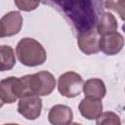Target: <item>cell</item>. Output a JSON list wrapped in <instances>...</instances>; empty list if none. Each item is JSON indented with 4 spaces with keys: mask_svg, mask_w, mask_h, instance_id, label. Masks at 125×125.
Segmentation results:
<instances>
[{
    "mask_svg": "<svg viewBox=\"0 0 125 125\" xmlns=\"http://www.w3.org/2000/svg\"><path fill=\"white\" fill-rule=\"evenodd\" d=\"M72 119V109L64 104H55L48 113V120L52 125H69Z\"/></svg>",
    "mask_w": 125,
    "mask_h": 125,
    "instance_id": "10",
    "label": "cell"
},
{
    "mask_svg": "<svg viewBox=\"0 0 125 125\" xmlns=\"http://www.w3.org/2000/svg\"><path fill=\"white\" fill-rule=\"evenodd\" d=\"M4 125H20V124H16V123H8V124H4Z\"/></svg>",
    "mask_w": 125,
    "mask_h": 125,
    "instance_id": "19",
    "label": "cell"
},
{
    "mask_svg": "<svg viewBox=\"0 0 125 125\" xmlns=\"http://www.w3.org/2000/svg\"><path fill=\"white\" fill-rule=\"evenodd\" d=\"M117 26V21L113 14L109 12H104L99 18L97 30L101 36H104L116 32Z\"/></svg>",
    "mask_w": 125,
    "mask_h": 125,
    "instance_id": "13",
    "label": "cell"
},
{
    "mask_svg": "<svg viewBox=\"0 0 125 125\" xmlns=\"http://www.w3.org/2000/svg\"><path fill=\"white\" fill-rule=\"evenodd\" d=\"M83 92L85 94V98L102 100L106 93L105 85L102 79L99 78H91L84 82Z\"/></svg>",
    "mask_w": 125,
    "mask_h": 125,
    "instance_id": "12",
    "label": "cell"
},
{
    "mask_svg": "<svg viewBox=\"0 0 125 125\" xmlns=\"http://www.w3.org/2000/svg\"><path fill=\"white\" fill-rule=\"evenodd\" d=\"M96 120L97 125H121L120 117L113 111L103 112Z\"/></svg>",
    "mask_w": 125,
    "mask_h": 125,
    "instance_id": "15",
    "label": "cell"
},
{
    "mask_svg": "<svg viewBox=\"0 0 125 125\" xmlns=\"http://www.w3.org/2000/svg\"><path fill=\"white\" fill-rule=\"evenodd\" d=\"M78 109L80 114L86 119H97L103 113V103L101 100L84 98L81 100Z\"/></svg>",
    "mask_w": 125,
    "mask_h": 125,
    "instance_id": "11",
    "label": "cell"
},
{
    "mask_svg": "<svg viewBox=\"0 0 125 125\" xmlns=\"http://www.w3.org/2000/svg\"><path fill=\"white\" fill-rule=\"evenodd\" d=\"M15 5L21 11H33L35 10L38 5L39 2L38 1H25V0H16L15 1Z\"/></svg>",
    "mask_w": 125,
    "mask_h": 125,
    "instance_id": "17",
    "label": "cell"
},
{
    "mask_svg": "<svg viewBox=\"0 0 125 125\" xmlns=\"http://www.w3.org/2000/svg\"><path fill=\"white\" fill-rule=\"evenodd\" d=\"M16 63L14 50L11 46L2 45L0 47V69L1 71L10 70Z\"/></svg>",
    "mask_w": 125,
    "mask_h": 125,
    "instance_id": "14",
    "label": "cell"
},
{
    "mask_svg": "<svg viewBox=\"0 0 125 125\" xmlns=\"http://www.w3.org/2000/svg\"><path fill=\"white\" fill-rule=\"evenodd\" d=\"M27 83L29 94L36 96H48L55 87L56 80L54 75L46 70L36 72L34 74H27Z\"/></svg>",
    "mask_w": 125,
    "mask_h": 125,
    "instance_id": "3",
    "label": "cell"
},
{
    "mask_svg": "<svg viewBox=\"0 0 125 125\" xmlns=\"http://www.w3.org/2000/svg\"><path fill=\"white\" fill-rule=\"evenodd\" d=\"M123 46L124 38L118 32H114L101 37L100 49L103 53L107 56H113L118 54L122 50Z\"/></svg>",
    "mask_w": 125,
    "mask_h": 125,
    "instance_id": "9",
    "label": "cell"
},
{
    "mask_svg": "<svg viewBox=\"0 0 125 125\" xmlns=\"http://www.w3.org/2000/svg\"><path fill=\"white\" fill-rule=\"evenodd\" d=\"M0 36L9 37L18 34L22 26V17L18 11H11L1 18Z\"/></svg>",
    "mask_w": 125,
    "mask_h": 125,
    "instance_id": "7",
    "label": "cell"
},
{
    "mask_svg": "<svg viewBox=\"0 0 125 125\" xmlns=\"http://www.w3.org/2000/svg\"><path fill=\"white\" fill-rule=\"evenodd\" d=\"M44 3L53 5L58 11L62 12L78 34L92 30L97 26L99 18L103 14L102 6L104 5V2L90 0H62Z\"/></svg>",
    "mask_w": 125,
    "mask_h": 125,
    "instance_id": "1",
    "label": "cell"
},
{
    "mask_svg": "<svg viewBox=\"0 0 125 125\" xmlns=\"http://www.w3.org/2000/svg\"><path fill=\"white\" fill-rule=\"evenodd\" d=\"M16 54L20 62L26 66L43 64L47 58L44 47L37 40L30 37H24L19 41Z\"/></svg>",
    "mask_w": 125,
    "mask_h": 125,
    "instance_id": "2",
    "label": "cell"
},
{
    "mask_svg": "<svg viewBox=\"0 0 125 125\" xmlns=\"http://www.w3.org/2000/svg\"><path fill=\"white\" fill-rule=\"evenodd\" d=\"M104 5L106 9L116 12L122 21H125V0H117V1H105Z\"/></svg>",
    "mask_w": 125,
    "mask_h": 125,
    "instance_id": "16",
    "label": "cell"
},
{
    "mask_svg": "<svg viewBox=\"0 0 125 125\" xmlns=\"http://www.w3.org/2000/svg\"><path fill=\"white\" fill-rule=\"evenodd\" d=\"M101 35L96 28L80 33L77 36V44L82 53L86 55L97 54L101 51L100 49Z\"/></svg>",
    "mask_w": 125,
    "mask_h": 125,
    "instance_id": "8",
    "label": "cell"
},
{
    "mask_svg": "<svg viewBox=\"0 0 125 125\" xmlns=\"http://www.w3.org/2000/svg\"><path fill=\"white\" fill-rule=\"evenodd\" d=\"M84 81L82 77L74 72L67 71L62 73L58 80V90L60 94L66 98H75L83 91Z\"/></svg>",
    "mask_w": 125,
    "mask_h": 125,
    "instance_id": "4",
    "label": "cell"
},
{
    "mask_svg": "<svg viewBox=\"0 0 125 125\" xmlns=\"http://www.w3.org/2000/svg\"><path fill=\"white\" fill-rule=\"evenodd\" d=\"M42 101L39 96L26 95L20 99L18 104V112L28 120H35L41 114Z\"/></svg>",
    "mask_w": 125,
    "mask_h": 125,
    "instance_id": "6",
    "label": "cell"
},
{
    "mask_svg": "<svg viewBox=\"0 0 125 125\" xmlns=\"http://www.w3.org/2000/svg\"><path fill=\"white\" fill-rule=\"evenodd\" d=\"M69 125H82V124H80V123H76V122H73V123H70Z\"/></svg>",
    "mask_w": 125,
    "mask_h": 125,
    "instance_id": "18",
    "label": "cell"
},
{
    "mask_svg": "<svg viewBox=\"0 0 125 125\" xmlns=\"http://www.w3.org/2000/svg\"><path fill=\"white\" fill-rule=\"evenodd\" d=\"M0 96L2 104H13L18 99L24 97V86L21 78L10 76L2 79L0 82Z\"/></svg>",
    "mask_w": 125,
    "mask_h": 125,
    "instance_id": "5",
    "label": "cell"
}]
</instances>
